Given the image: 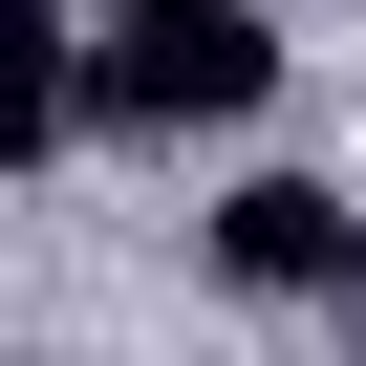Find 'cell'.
I'll list each match as a JSON object with an SVG mask.
<instances>
[{
	"mask_svg": "<svg viewBox=\"0 0 366 366\" xmlns=\"http://www.w3.org/2000/svg\"><path fill=\"white\" fill-rule=\"evenodd\" d=\"M86 22H108V0H86ZM86 108L108 129H259L280 108V22H259V0H129L108 65H86Z\"/></svg>",
	"mask_w": 366,
	"mask_h": 366,
	"instance_id": "cell-1",
	"label": "cell"
},
{
	"mask_svg": "<svg viewBox=\"0 0 366 366\" xmlns=\"http://www.w3.org/2000/svg\"><path fill=\"white\" fill-rule=\"evenodd\" d=\"M216 280L237 302H366V216L323 194V172H237L216 194Z\"/></svg>",
	"mask_w": 366,
	"mask_h": 366,
	"instance_id": "cell-2",
	"label": "cell"
},
{
	"mask_svg": "<svg viewBox=\"0 0 366 366\" xmlns=\"http://www.w3.org/2000/svg\"><path fill=\"white\" fill-rule=\"evenodd\" d=\"M108 22H129V0H108Z\"/></svg>",
	"mask_w": 366,
	"mask_h": 366,
	"instance_id": "cell-3",
	"label": "cell"
}]
</instances>
